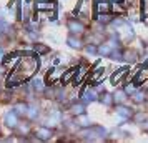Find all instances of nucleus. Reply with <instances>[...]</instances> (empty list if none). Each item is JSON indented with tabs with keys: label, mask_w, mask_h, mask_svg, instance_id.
Segmentation results:
<instances>
[{
	"label": "nucleus",
	"mask_w": 148,
	"mask_h": 143,
	"mask_svg": "<svg viewBox=\"0 0 148 143\" xmlns=\"http://www.w3.org/2000/svg\"><path fill=\"white\" fill-rule=\"evenodd\" d=\"M3 122H5L7 127L15 128V127H18V115H17L15 112H8L7 115L3 116Z\"/></svg>",
	"instance_id": "1"
},
{
	"label": "nucleus",
	"mask_w": 148,
	"mask_h": 143,
	"mask_svg": "<svg viewBox=\"0 0 148 143\" xmlns=\"http://www.w3.org/2000/svg\"><path fill=\"white\" fill-rule=\"evenodd\" d=\"M68 28H70V32L73 35H80L85 32V25L78 20H70L68 22Z\"/></svg>",
	"instance_id": "2"
},
{
	"label": "nucleus",
	"mask_w": 148,
	"mask_h": 143,
	"mask_svg": "<svg viewBox=\"0 0 148 143\" xmlns=\"http://www.w3.org/2000/svg\"><path fill=\"white\" fill-rule=\"evenodd\" d=\"M97 92H93V90H85V92H82V102L83 103H90V102H93V100H97Z\"/></svg>",
	"instance_id": "3"
},
{
	"label": "nucleus",
	"mask_w": 148,
	"mask_h": 143,
	"mask_svg": "<svg viewBox=\"0 0 148 143\" xmlns=\"http://www.w3.org/2000/svg\"><path fill=\"white\" fill-rule=\"evenodd\" d=\"M3 65L5 67H8V68H14V65L18 62V53H12V55H5L3 57Z\"/></svg>",
	"instance_id": "4"
},
{
	"label": "nucleus",
	"mask_w": 148,
	"mask_h": 143,
	"mask_svg": "<svg viewBox=\"0 0 148 143\" xmlns=\"http://www.w3.org/2000/svg\"><path fill=\"white\" fill-rule=\"evenodd\" d=\"M103 73H105V68H103V67L95 68V70H93V73L90 75V82H92V83L101 82V78H103Z\"/></svg>",
	"instance_id": "5"
},
{
	"label": "nucleus",
	"mask_w": 148,
	"mask_h": 143,
	"mask_svg": "<svg viewBox=\"0 0 148 143\" xmlns=\"http://www.w3.org/2000/svg\"><path fill=\"white\" fill-rule=\"evenodd\" d=\"M68 47L75 48V50H80V48H83V42L78 38V37H68Z\"/></svg>",
	"instance_id": "6"
},
{
	"label": "nucleus",
	"mask_w": 148,
	"mask_h": 143,
	"mask_svg": "<svg viewBox=\"0 0 148 143\" xmlns=\"http://www.w3.org/2000/svg\"><path fill=\"white\" fill-rule=\"evenodd\" d=\"M128 70H130L128 67H123V68H120L118 72H115V75L112 77V83H113V85H116V83L120 82V78H121V77H125V75L128 73Z\"/></svg>",
	"instance_id": "7"
},
{
	"label": "nucleus",
	"mask_w": 148,
	"mask_h": 143,
	"mask_svg": "<svg viewBox=\"0 0 148 143\" xmlns=\"http://www.w3.org/2000/svg\"><path fill=\"white\" fill-rule=\"evenodd\" d=\"M77 73H78V68H70V70H67V72L63 73V77H62V82H63V83H68L75 75H77Z\"/></svg>",
	"instance_id": "8"
},
{
	"label": "nucleus",
	"mask_w": 148,
	"mask_h": 143,
	"mask_svg": "<svg viewBox=\"0 0 148 143\" xmlns=\"http://www.w3.org/2000/svg\"><path fill=\"white\" fill-rule=\"evenodd\" d=\"M52 136V131L48 128H38L37 130V140H48Z\"/></svg>",
	"instance_id": "9"
},
{
	"label": "nucleus",
	"mask_w": 148,
	"mask_h": 143,
	"mask_svg": "<svg viewBox=\"0 0 148 143\" xmlns=\"http://www.w3.org/2000/svg\"><path fill=\"white\" fill-rule=\"evenodd\" d=\"M70 112H72L73 115H80V113H83V112H85V103H83V102L73 103V105L70 107Z\"/></svg>",
	"instance_id": "10"
},
{
	"label": "nucleus",
	"mask_w": 148,
	"mask_h": 143,
	"mask_svg": "<svg viewBox=\"0 0 148 143\" xmlns=\"http://www.w3.org/2000/svg\"><path fill=\"white\" fill-rule=\"evenodd\" d=\"M30 85H32L37 92H43V90H45V83H43V80H42V78H38V77H37V78H34V80L30 82Z\"/></svg>",
	"instance_id": "11"
},
{
	"label": "nucleus",
	"mask_w": 148,
	"mask_h": 143,
	"mask_svg": "<svg viewBox=\"0 0 148 143\" xmlns=\"http://www.w3.org/2000/svg\"><path fill=\"white\" fill-rule=\"evenodd\" d=\"M77 125H78V127H85V128H88L92 123H90V120H88V116H85L83 113H80V115H77Z\"/></svg>",
	"instance_id": "12"
},
{
	"label": "nucleus",
	"mask_w": 148,
	"mask_h": 143,
	"mask_svg": "<svg viewBox=\"0 0 148 143\" xmlns=\"http://www.w3.org/2000/svg\"><path fill=\"white\" fill-rule=\"evenodd\" d=\"M110 3L108 2H105V0H98L97 2V12L100 14V12H110Z\"/></svg>",
	"instance_id": "13"
},
{
	"label": "nucleus",
	"mask_w": 148,
	"mask_h": 143,
	"mask_svg": "<svg viewBox=\"0 0 148 143\" xmlns=\"http://www.w3.org/2000/svg\"><path fill=\"white\" fill-rule=\"evenodd\" d=\"M97 20L100 23H110L112 22V15H110V12H100L97 15Z\"/></svg>",
	"instance_id": "14"
},
{
	"label": "nucleus",
	"mask_w": 148,
	"mask_h": 143,
	"mask_svg": "<svg viewBox=\"0 0 148 143\" xmlns=\"http://www.w3.org/2000/svg\"><path fill=\"white\" fill-rule=\"evenodd\" d=\"M37 7H38V10H53L55 3L52 2V0H48V2H38Z\"/></svg>",
	"instance_id": "15"
},
{
	"label": "nucleus",
	"mask_w": 148,
	"mask_h": 143,
	"mask_svg": "<svg viewBox=\"0 0 148 143\" xmlns=\"http://www.w3.org/2000/svg\"><path fill=\"white\" fill-rule=\"evenodd\" d=\"M116 113H118L121 118H125V120H128V118L132 116V112H130L127 107H118V108H116Z\"/></svg>",
	"instance_id": "16"
},
{
	"label": "nucleus",
	"mask_w": 148,
	"mask_h": 143,
	"mask_svg": "<svg viewBox=\"0 0 148 143\" xmlns=\"http://www.w3.org/2000/svg\"><path fill=\"white\" fill-rule=\"evenodd\" d=\"M27 113L25 115L28 116V118H37V115H38V107L37 105H32V107H27Z\"/></svg>",
	"instance_id": "17"
},
{
	"label": "nucleus",
	"mask_w": 148,
	"mask_h": 143,
	"mask_svg": "<svg viewBox=\"0 0 148 143\" xmlns=\"http://www.w3.org/2000/svg\"><path fill=\"white\" fill-rule=\"evenodd\" d=\"M17 115H23V113H27V105L25 103H17V107L14 110Z\"/></svg>",
	"instance_id": "18"
},
{
	"label": "nucleus",
	"mask_w": 148,
	"mask_h": 143,
	"mask_svg": "<svg viewBox=\"0 0 148 143\" xmlns=\"http://www.w3.org/2000/svg\"><path fill=\"white\" fill-rule=\"evenodd\" d=\"M123 60H127V62H135V60H136V53H135L133 50H130V52H127V53L123 55Z\"/></svg>",
	"instance_id": "19"
},
{
	"label": "nucleus",
	"mask_w": 148,
	"mask_h": 143,
	"mask_svg": "<svg viewBox=\"0 0 148 143\" xmlns=\"http://www.w3.org/2000/svg\"><path fill=\"white\" fill-rule=\"evenodd\" d=\"M133 100H135L136 103L143 102V100H145V93H143V92H138V93H135V95H133Z\"/></svg>",
	"instance_id": "20"
},
{
	"label": "nucleus",
	"mask_w": 148,
	"mask_h": 143,
	"mask_svg": "<svg viewBox=\"0 0 148 143\" xmlns=\"http://www.w3.org/2000/svg\"><path fill=\"white\" fill-rule=\"evenodd\" d=\"M101 102H103V105H112V103H113V96L107 93V95L101 98Z\"/></svg>",
	"instance_id": "21"
},
{
	"label": "nucleus",
	"mask_w": 148,
	"mask_h": 143,
	"mask_svg": "<svg viewBox=\"0 0 148 143\" xmlns=\"http://www.w3.org/2000/svg\"><path fill=\"white\" fill-rule=\"evenodd\" d=\"M115 100H116V102H121V100H125V98H127V92H116V93H115Z\"/></svg>",
	"instance_id": "22"
},
{
	"label": "nucleus",
	"mask_w": 148,
	"mask_h": 143,
	"mask_svg": "<svg viewBox=\"0 0 148 143\" xmlns=\"http://www.w3.org/2000/svg\"><path fill=\"white\" fill-rule=\"evenodd\" d=\"M8 23L7 22H3V20H0V34H5V32H8Z\"/></svg>",
	"instance_id": "23"
},
{
	"label": "nucleus",
	"mask_w": 148,
	"mask_h": 143,
	"mask_svg": "<svg viewBox=\"0 0 148 143\" xmlns=\"http://www.w3.org/2000/svg\"><path fill=\"white\" fill-rule=\"evenodd\" d=\"M35 50H37L38 53H47L48 47H45V45H35Z\"/></svg>",
	"instance_id": "24"
},
{
	"label": "nucleus",
	"mask_w": 148,
	"mask_h": 143,
	"mask_svg": "<svg viewBox=\"0 0 148 143\" xmlns=\"http://www.w3.org/2000/svg\"><path fill=\"white\" fill-rule=\"evenodd\" d=\"M85 52H88V53H97V47H92L90 45V47L85 48Z\"/></svg>",
	"instance_id": "25"
},
{
	"label": "nucleus",
	"mask_w": 148,
	"mask_h": 143,
	"mask_svg": "<svg viewBox=\"0 0 148 143\" xmlns=\"http://www.w3.org/2000/svg\"><path fill=\"white\" fill-rule=\"evenodd\" d=\"M145 118H147V115H143V113H140V115H136V116H135V120H138V122L145 120Z\"/></svg>",
	"instance_id": "26"
},
{
	"label": "nucleus",
	"mask_w": 148,
	"mask_h": 143,
	"mask_svg": "<svg viewBox=\"0 0 148 143\" xmlns=\"http://www.w3.org/2000/svg\"><path fill=\"white\" fill-rule=\"evenodd\" d=\"M113 10H115V12H121V10H123V8H121L120 5H118V3H116V2H115V3H113Z\"/></svg>",
	"instance_id": "27"
},
{
	"label": "nucleus",
	"mask_w": 148,
	"mask_h": 143,
	"mask_svg": "<svg viewBox=\"0 0 148 143\" xmlns=\"http://www.w3.org/2000/svg\"><path fill=\"white\" fill-rule=\"evenodd\" d=\"M3 57H5V52H3V50H2V48H0V62L3 60Z\"/></svg>",
	"instance_id": "28"
},
{
	"label": "nucleus",
	"mask_w": 148,
	"mask_h": 143,
	"mask_svg": "<svg viewBox=\"0 0 148 143\" xmlns=\"http://www.w3.org/2000/svg\"><path fill=\"white\" fill-rule=\"evenodd\" d=\"M113 2H118V0H113Z\"/></svg>",
	"instance_id": "29"
},
{
	"label": "nucleus",
	"mask_w": 148,
	"mask_h": 143,
	"mask_svg": "<svg viewBox=\"0 0 148 143\" xmlns=\"http://www.w3.org/2000/svg\"><path fill=\"white\" fill-rule=\"evenodd\" d=\"M0 72H2V68H0Z\"/></svg>",
	"instance_id": "30"
}]
</instances>
